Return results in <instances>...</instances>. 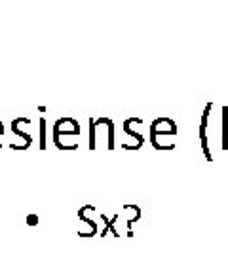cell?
I'll use <instances>...</instances> for the list:
<instances>
[{
    "mask_svg": "<svg viewBox=\"0 0 228 256\" xmlns=\"http://www.w3.org/2000/svg\"><path fill=\"white\" fill-rule=\"evenodd\" d=\"M141 124H145L143 122V118H128V120H124V131L128 133L129 137L135 140V144L139 148L145 144V137H143V133H139L135 129V126H141Z\"/></svg>",
    "mask_w": 228,
    "mask_h": 256,
    "instance_id": "obj_5",
    "label": "cell"
},
{
    "mask_svg": "<svg viewBox=\"0 0 228 256\" xmlns=\"http://www.w3.org/2000/svg\"><path fill=\"white\" fill-rule=\"evenodd\" d=\"M78 218L82 220L84 224L90 228V236H91V238H93V236H97V222L88 216V205L78 210Z\"/></svg>",
    "mask_w": 228,
    "mask_h": 256,
    "instance_id": "obj_7",
    "label": "cell"
},
{
    "mask_svg": "<svg viewBox=\"0 0 228 256\" xmlns=\"http://www.w3.org/2000/svg\"><path fill=\"white\" fill-rule=\"evenodd\" d=\"M2 133H4V126H2V122H0V137H2Z\"/></svg>",
    "mask_w": 228,
    "mask_h": 256,
    "instance_id": "obj_10",
    "label": "cell"
},
{
    "mask_svg": "<svg viewBox=\"0 0 228 256\" xmlns=\"http://www.w3.org/2000/svg\"><path fill=\"white\" fill-rule=\"evenodd\" d=\"M80 135V126L74 118H61L54 124V142L61 150H73L69 146L67 138L78 137Z\"/></svg>",
    "mask_w": 228,
    "mask_h": 256,
    "instance_id": "obj_3",
    "label": "cell"
},
{
    "mask_svg": "<svg viewBox=\"0 0 228 256\" xmlns=\"http://www.w3.org/2000/svg\"><path fill=\"white\" fill-rule=\"evenodd\" d=\"M228 148V106H222V150Z\"/></svg>",
    "mask_w": 228,
    "mask_h": 256,
    "instance_id": "obj_9",
    "label": "cell"
},
{
    "mask_svg": "<svg viewBox=\"0 0 228 256\" xmlns=\"http://www.w3.org/2000/svg\"><path fill=\"white\" fill-rule=\"evenodd\" d=\"M177 124L171 118H156L150 124V142L156 150H173Z\"/></svg>",
    "mask_w": 228,
    "mask_h": 256,
    "instance_id": "obj_1",
    "label": "cell"
},
{
    "mask_svg": "<svg viewBox=\"0 0 228 256\" xmlns=\"http://www.w3.org/2000/svg\"><path fill=\"white\" fill-rule=\"evenodd\" d=\"M99 138H105L107 150H114V122L110 118L90 120V148L95 150L99 144Z\"/></svg>",
    "mask_w": 228,
    "mask_h": 256,
    "instance_id": "obj_2",
    "label": "cell"
},
{
    "mask_svg": "<svg viewBox=\"0 0 228 256\" xmlns=\"http://www.w3.org/2000/svg\"><path fill=\"white\" fill-rule=\"evenodd\" d=\"M124 214H128L126 222H128V226H131L133 222L141 218V209L137 205H124Z\"/></svg>",
    "mask_w": 228,
    "mask_h": 256,
    "instance_id": "obj_8",
    "label": "cell"
},
{
    "mask_svg": "<svg viewBox=\"0 0 228 256\" xmlns=\"http://www.w3.org/2000/svg\"><path fill=\"white\" fill-rule=\"evenodd\" d=\"M118 218H120V214H114L112 218H107V214H101V220L105 222V228H103V232L99 234L101 238H107L109 232H112L114 238H120V232L116 230V222H118Z\"/></svg>",
    "mask_w": 228,
    "mask_h": 256,
    "instance_id": "obj_6",
    "label": "cell"
},
{
    "mask_svg": "<svg viewBox=\"0 0 228 256\" xmlns=\"http://www.w3.org/2000/svg\"><path fill=\"white\" fill-rule=\"evenodd\" d=\"M211 110H213V102H207V106L203 108V114H201L200 128H198V137H200L201 150H203V156H205L207 162H213V154L209 152V140H207V124H209Z\"/></svg>",
    "mask_w": 228,
    "mask_h": 256,
    "instance_id": "obj_4",
    "label": "cell"
}]
</instances>
